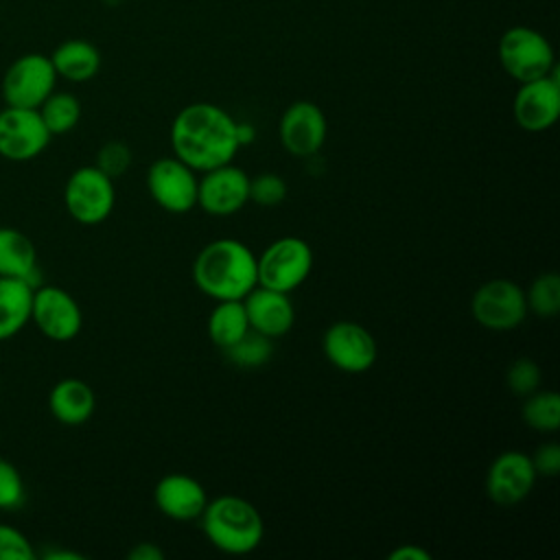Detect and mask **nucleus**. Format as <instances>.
Instances as JSON below:
<instances>
[{"label": "nucleus", "instance_id": "f257e3e1", "mask_svg": "<svg viewBox=\"0 0 560 560\" xmlns=\"http://www.w3.org/2000/svg\"><path fill=\"white\" fill-rule=\"evenodd\" d=\"M171 147L197 173L228 164L241 149L236 120L214 103L186 105L171 125Z\"/></svg>", "mask_w": 560, "mask_h": 560}, {"label": "nucleus", "instance_id": "f03ea898", "mask_svg": "<svg viewBox=\"0 0 560 560\" xmlns=\"http://www.w3.org/2000/svg\"><path fill=\"white\" fill-rule=\"evenodd\" d=\"M192 280L214 302L243 300L258 284L256 254L238 238L210 241L192 262Z\"/></svg>", "mask_w": 560, "mask_h": 560}, {"label": "nucleus", "instance_id": "7ed1b4c3", "mask_svg": "<svg viewBox=\"0 0 560 560\" xmlns=\"http://www.w3.org/2000/svg\"><path fill=\"white\" fill-rule=\"evenodd\" d=\"M199 518L210 545L230 556L252 553L265 536L260 512L236 494H221L208 501Z\"/></svg>", "mask_w": 560, "mask_h": 560}, {"label": "nucleus", "instance_id": "20e7f679", "mask_svg": "<svg viewBox=\"0 0 560 560\" xmlns=\"http://www.w3.org/2000/svg\"><path fill=\"white\" fill-rule=\"evenodd\" d=\"M258 284L291 293L304 284L313 271V249L300 236H280L256 256Z\"/></svg>", "mask_w": 560, "mask_h": 560}, {"label": "nucleus", "instance_id": "39448f33", "mask_svg": "<svg viewBox=\"0 0 560 560\" xmlns=\"http://www.w3.org/2000/svg\"><path fill=\"white\" fill-rule=\"evenodd\" d=\"M499 63L518 83L540 79L556 70L549 39L529 26H512L501 35Z\"/></svg>", "mask_w": 560, "mask_h": 560}, {"label": "nucleus", "instance_id": "423d86ee", "mask_svg": "<svg viewBox=\"0 0 560 560\" xmlns=\"http://www.w3.org/2000/svg\"><path fill=\"white\" fill-rule=\"evenodd\" d=\"M63 203L74 221L83 225H98L114 210V179L96 166H81L72 171L66 182Z\"/></svg>", "mask_w": 560, "mask_h": 560}, {"label": "nucleus", "instance_id": "0eeeda50", "mask_svg": "<svg viewBox=\"0 0 560 560\" xmlns=\"http://www.w3.org/2000/svg\"><path fill=\"white\" fill-rule=\"evenodd\" d=\"M57 72L50 57L42 52H26L18 57L2 77V98L13 107L37 109L52 92Z\"/></svg>", "mask_w": 560, "mask_h": 560}, {"label": "nucleus", "instance_id": "6e6552de", "mask_svg": "<svg viewBox=\"0 0 560 560\" xmlns=\"http://www.w3.org/2000/svg\"><path fill=\"white\" fill-rule=\"evenodd\" d=\"M470 311L477 324L488 330H512L527 317L525 291L508 278H494L483 282L470 300Z\"/></svg>", "mask_w": 560, "mask_h": 560}, {"label": "nucleus", "instance_id": "1a4fd4ad", "mask_svg": "<svg viewBox=\"0 0 560 560\" xmlns=\"http://www.w3.org/2000/svg\"><path fill=\"white\" fill-rule=\"evenodd\" d=\"M197 171L179 158H158L147 168V190L166 212L186 214L197 206Z\"/></svg>", "mask_w": 560, "mask_h": 560}, {"label": "nucleus", "instance_id": "9d476101", "mask_svg": "<svg viewBox=\"0 0 560 560\" xmlns=\"http://www.w3.org/2000/svg\"><path fill=\"white\" fill-rule=\"evenodd\" d=\"M322 350L328 363L346 374H363L376 361V341L372 332L357 322H335L324 330Z\"/></svg>", "mask_w": 560, "mask_h": 560}, {"label": "nucleus", "instance_id": "9b49d317", "mask_svg": "<svg viewBox=\"0 0 560 560\" xmlns=\"http://www.w3.org/2000/svg\"><path fill=\"white\" fill-rule=\"evenodd\" d=\"M31 319L52 341H70L83 326V313L77 300L66 289L52 284L33 289Z\"/></svg>", "mask_w": 560, "mask_h": 560}, {"label": "nucleus", "instance_id": "f8f14e48", "mask_svg": "<svg viewBox=\"0 0 560 560\" xmlns=\"http://www.w3.org/2000/svg\"><path fill=\"white\" fill-rule=\"evenodd\" d=\"M37 109L7 105L0 112V155L11 162H26L37 158L50 142Z\"/></svg>", "mask_w": 560, "mask_h": 560}, {"label": "nucleus", "instance_id": "ddd939ff", "mask_svg": "<svg viewBox=\"0 0 560 560\" xmlns=\"http://www.w3.org/2000/svg\"><path fill=\"white\" fill-rule=\"evenodd\" d=\"M249 201V175L232 162L203 171L197 186V206L212 217H230Z\"/></svg>", "mask_w": 560, "mask_h": 560}, {"label": "nucleus", "instance_id": "4468645a", "mask_svg": "<svg viewBox=\"0 0 560 560\" xmlns=\"http://www.w3.org/2000/svg\"><path fill=\"white\" fill-rule=\"evenodd\" d=\"M278 136L282 147L295 158L317 155L328 136V122L319 105L311 101L291 103L278 125Z\"/></svg>", "mask_w": 560, "mask_h": 560}, {"label": "nucleus", "instance_id": "2eb2a0df", "mask_svg": "<svg viewBox=\"0 0 560 560\" xmlns=\"http://www.w3.org/2000/svg\"><path fill=\"white\" fill-rule=\"evenodd\" d=\"M536 470L532 459L523 451L499 453L486 472V492L497 505L510 508L521 503L536 483Z\"/></svg>", "mask_w": 560, "mask_h": 560}, {"label": "nucleus", "instance_id": "dca6fc26", "mask_svg": "<svg viewBox=\"0 0 560 560\" xmlns=\"http://www.w3.org/2000/svg\"><path fill=\"white\" fill-rule=\"evenodd\" d=\"M560 116V81L556 70L521 83L514 96V120L525 131H547Z\"/></svg>", "mask_w": 560, "mask_h": 560}, {"label": "nucleus", "instance_id": "f3484780", "mask_svg": "<svg viewBox=\"0 0 560 560\" xmlns=\"http://www.w3.org/2000/svg\"><path fill=\"white\" fill-rule=\"evenodd\" d=\"M243 304L249 319V328L269 339L284 337L295 324V306L289 293L256 284L243 298Z\"/></svg>", "mask_w": 560, "mask_h": 560}, {"label": "nucleus", "instance_id": "a211bd4d", "mask_svg": "<svg viewBox=\"0 0 560 560\" xmlns=\"http://www.w3.org/2000/svg\"><path fill=\"white\" fill-rule=\"evenodd\" d=\"M153 501L164 516L173 521H192L201 516L208 503V494L195 477L184 472H168L155 483Z\"/></svg>", "mask_w": 560, "mask_h": 560}, {"label": "nucleus", "instance_id": "6ab92c4d", "mask_svg": "<svg viewBox=\"0 0 560 560\" xmlns=\"http://www.w3.org/2000/svg\"><path fill=\"white\" fill-rule=\"evenodd\" d=\"M48 407L57 422L68 427H79L88 422L96 407V396L92 387L81 378H61L52 385L48 394Z\"/></svg>", "mask_w": 560, "mask_h": 560}, {"label": "nucleus", "instance_id": "aec40b11", "mask_svg": "<svg viewBox=\"0 0 560 560\" xmlns=\"http://www.w3.org/2000/svg\"><path fill=\"white\" fill-rule=\"evenodd\" d=\"M0 276L22 278L35 287L37 252L33 241L15 230L0 225Z\"/></svg>", "mask_w": 560, "mask_h": 560}, {"label": "nucleus", "instance_id": "412c9836", "mask_svg": "<svg viewBox=\"0 0 560 560\" xmlns=\"http://www.w3.org/2000/svg\"><path fill=\"white\" fill-rule=\"evenodd\" d=\"M57 77L72 83L90 81L101 70V52L88 39H66L50 55Z\"/></svg>", "mask_w": 560, "mask_h": 560}, {"label": "nucleus", "instance_id": "4be33fe9", "mask_svg": "<svg viewBox=\"0 0 560 560\" xmlns=\"http://www.w3.org/2000/svg\"><path fill=\"white\" fill-rule=\"evenodd\" d=\"M33 284L0 276V341L18 335L31 319Z\"/></svg>", "mask_w": 560, "mask_h": 560}, {"label": "nucleus", "instance_id": "5701e85b", "mask_svg": "<svg viewBox=\"0 0 560 560\" xmlns=\"http://www.w3.org/2000/svg\"><path fill=\"white\" fill-rule=\"evenodd\" d=\"M249 330V319L245 313L243 300H221L214 302V308L208 317V337L210 341L225 350L236 343Z\"/></svg>", "mask_w": 560, "mask_h": 560}, {"label": "nucleus", "instance_id": "b1692460", "mask_svg": "<svg viewBox=\"0 0 560 560\" xmlns=\"http://www.w3.org/2000/svg\"><path fill=\"white\" fill-rule=\"evenodd\" d=\"M521 416L525 424L540 433H553L560 429V396L553 389H536L525 396Z\"/></svg>", "mask_w": 560, "mask_h": 560}, {"label": "nucleus", "instance_id": "393cba45", "mask_svg": "<svg viewBox=\"0 0 560 560\" xmlns=\"http://www.w3.org/2000/svg\"><path fill=\"white\" fill-rule=\"evenodd\" d=\"M46 129L50 136L68 133L77 127L81 118V103L70 92H52L39 107H37Z\"/></svg>", "mask_w": 560, "mask_h": 560}, {"label": "nucleus", "instance_id": "a878e982", "mask_svg": "<svg viewBox=\"0 0 560 560\" xmlns=\"http://www.w3.org/2000/svg\"><path fill=\"white\" fill-rule=\"evenodd\" d=\"M223 352L232 365H236L241 370H256V368H262L271 359L273 339L249 328L236 343H232Z\"/></svg>", "mask_w": 560, "mask_h": 560}, {"label": "nucleus", "instance_id": "bb28decb", "mask_svg": "<svg viewBox=\"0 0 560 560\" xmlns=\"http://www.w3.org/2000/svg\"><path fill=\"white\" fill-rule=\"evenodd\" d=\"M527 311L534 315L549 319L556 317L560 311V276L556 271H545L536 276L525 291Z\"/></svg>", "mask_w": 560, "mask_h": 560}, {"label": "nucleus", "instance_id": "cd10ccee", "mask_svg": "<svg viewBox=\"0 0 560 560\" xmlns=\"http://www.w3.org/2000/svg\"><path fill=\"white\" fill-rule=\"evenodd\" d=\"M508 387L512 394L525 398L532 392L540 389V381H542V372L538 368V363L529 357H518L516 361H512V365L508 368L505 374Z\"/></svg>", "mask_w": 560, "mask_h": 560}, {"label": "nucleus", "instance_id": "c85d7f7f", "mask_svg": "<svg viewBox=\"0 0 560 560\" xmlns=\"http://www.w3.org/2000/svg\"><path fill=\"white\" fill-rule=\"evenodd\" d=\"M287 197V184L276 173H260L256 177H249V201L273 208L282 203Z\"/></svg>", "mask_w": 560, "mask_h": 560}, {"label": "nucleus", "instance_id": "c756f323", "mask_svg": "<svg viewBox=\"0 0 560 560\" xmlns=\"http://www.w3.org/2000/svg\"><path fill=\"white\" fill-rule=\"evenodd\" d=\"M96 168H101L107 177L116 179L120 175L127 173V168L131 166V151L125 142L120 140H109L105 142L98 153H96Z\"/></svg>", "mask_w": 560, "mask_h": 560}, {"label": "nucleus", "instance_id": "7c9ffc66", "mask_svg": "<svg viewBox=\"0 0 560 560\" xmlns=\"http://www.w3.org/2000/svg\"><path fill=\"white\" fill-rule=\"evenodd\" d=\"M26 490L18 468L0 457V510H15L24 503Z\"/></svg>", "mask_w": 560, "mask_h": 560}, {"label": "nucleus", "instance_id": "2f4dec72", "mask_svg": "<svg viewBox=\"0 0 560 560\" xmlns=\"http://www.w3.org/2000/svg\"><path fill=\"white\" fill-rule=\"evenodd\" d=\"M35 549L28 542V538L11 527L0 523V560H33Z\"/></svg>", "mask_w": 560, "mask_h": 560}, {"label": "nucleus", "instance_id": "473e14b6", "mask_svg": "<svg viewBox=\"0 0 560 560\" xmlns=\"http://www.w3.org/2000/svg\"><path fill=\"white\" fill-rule=\"evenodd\" d=\"M536 475L540 477H556L560 472V446L556 442L540 444L534 455H529Z\"/></svg>", "mask_w": 560, "mask_h": 560}, {"label": "nucleus", "instance_id": "72a5a7b5", "mask_svg": "<svg viewBox=\"0 0 560 560\" xmlns=\"http://www.w3.org/2000/svg\"><path fill=\"white\" fill-rule=\"evenodd\" d=\"M387 558L389 560H431V553L427 549H422L420 545L405 542V545L392 549Z\"/></svg>", "mask_w": 560, "mask_h": 560}, {"label": "nucleus", "instance_id": "f704fd0d", "mask_svg": "<svg viewBox=\"0 0 560 560\" xmlns=\"http://www.w3.org/2000/svg\"><path fill=\"white\" fill-rule=\"evenodd\" d=\"M127 560H164V551L155 542H136L127 551Z\"/></svg>", "mask_w": 560, "mask_h": 560}, {"label": "nucleus", "instance_id": "c9c22d12", "mask_svg": "<svg viewBox=\"0 0 560 560\" xmlns=\"http://www.w3.org/2000/svg\"><path fill=\"white\" fill-rule=\"evenodd\" d=\"M236 140L241 147H247L256 140V129L252 122H238L236 120Z\"/></svg>", "mask_w": 560, "mask_h": 560}, {"label": "nucleus", "instance_id": "e433bc0d", "mask_svg": "<svg viewBox=\"0 0 560 560\" xmlns=\"http://www.w3.org/2000/svg\"><path fill=\"white\" fill-rule=\"evenodd\" d=\"M46 558L48 560H81L83 556H79L74 551H50V553H46Z\"/></svg>", "mask_w": 560, "mask_h": 560}, {"label": "nucleus", "instance_id": "4c0bfd02", "mask_svg": "<svg viewBox=\"0 0 560 560\" xmlns=\"http://www.w3.org/2000/svg\"><path fill=\"white\" fill-rule=\"evenodd\" d=\"M103 2H105V4H109V7H114V4H118L120 0H103Z\"/></svg>", "mask_w": 560, "mask_h": 560}]
</instances>
